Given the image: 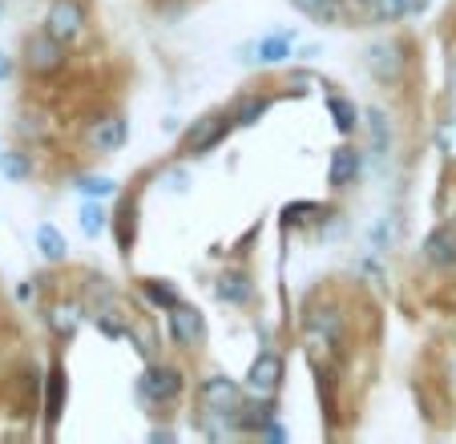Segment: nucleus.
Returning a JSON list of instances; mask_svg holds the SVG:
<instances>
[{"label": "nucleus", "mask_w": 456, "mask_h": 444, "mask_svg": "<svg viewBox=\"0 0 456 444\" xmlns=\"http://www.w3.org/2000/svg\"><path fill=\"white\" fill-rule=\"evenodd\" d=\"M234 129V113L231 110H210V113H202L194 126L182 134V142H178V154L182 158H207L210 150H218V145L226 142V134Z\"/></svg>", "instance_id": "obj_1"}, {"label": "nucleus", "mask_w": 456, "mask_h": 444, "mask_svg": "<svg viewBox=\"0 0 456 444\" xmlns=\"http://www.w3.org/2000/svg\"><path fill=\"white\" fill-rule=\"evenodd\" d=\"M363 65L368 73L379 81V86H400L408 73V49L396 37H384V41H371L368 53H363Z\"/></svg>", "instance_id": "obj_2"}, {"label": "nucleus", "mask_w": 456, "mask_h": 444, "mask_svg": "<svg viewBox=\"0 0 456 444\" xmlns=\"http://www.w3.org/2000/svg\"><path fill=\"white\" fill-rule=\"evenodd\" d=\"M182 392H186V376H182L174 364H158V359H150L146 372L138 376V396L146 404H154V408L174 404Z\"/></svg>", "instance_id": "obj_3"}, {"label": "nucleus", "mask_w": 456, "mask_h": 444, "mask_svg": "<svg viewBox=\"0 0 456 444\" xmlns=\"http://www.w3.org/2000/svg\"><path fill=\"white\" fill-rule=\"evenodd\" d=\"M242 388H247L250 396H263V400H275V392L283 388V359H279V351H258L255 364L247 367V376H242Z\"/></svg>", "instance_id": "obj_4"}, {"label": "nucleus", "mask_w": 456, "mask_h": 444, "mask_svg": "<svg viewBox=\"0 0 456 444\" xmlns=\"http://www.w3.org/2000/svg\"><path fill=\"white\" fill-rule=\"evenodd\" d=\"M303 335H307V343L315 351H336L339 340H344V316H339V308H311L307 319H303Z\"/></svg>", "instance_id": "obj_5"}, {"label": "nucleus", "mask_w": 456, "mask_h": 444, "mask_svg": "<svg viewBox=\"0 0 456 444\" xmlns=\"http://www.w3.org/2000/svg\"><path fill=\"white\" fill-rule=\"evenodd\" d=\"M45 33L57 37L61 45H73L81 33H86V9L81 0H53L45 9Z\"/></svg>", "instance_id": "obj_6"}, {"label": "nucleus", "mask_w": 456, "mask_h": 444, "mask_svg": "<svg viewBox=\"0 0 456 444\" xmlns=\"http://www.w3.org/2000/svg\"><path fill=\"white\" fill-rule=\"evenodd\" d=\"M65 49H69V45H61L57 37H49L41 29V33L25 37V69L37 73V78H49V73H57V69L65 65Z\"/></svg>", "instance_id": "obj_7"}, {"label": "nucleus", "mask_w": 456, "mask_h": 444, "mask_svg": "<svg viewBox=\"0 0 456 444\" xmlns=\"http://www.w3.org/2000/svg\"><path fill=\"white\" fill-rule=\"evenodd\" d=\"M199 400L207 412H215V416H234V412L242 408V384L231 376H207L199 384Z\"/></svg>", "instance_id": "obj_8"}, {"label": "nucleus", "mask_w": 456, "mask_h": 444, "mask_svg": "<svg viewBox=\"0 0 456 444\" xmlns=\"http://www.w3.org/2000/svg\"><path fill=\"white\" fill-rule=\"evenodd\" d=\"M166 327H170V340L186 351L207 340V319H202L199 308H190V303H178V308L166 311Z\"/></svg>", "instance_id": "obj_9"}, {"label": "nucleus", "mask_w": 456, "mask_h": 444, "mask_svg": "<svg viewBox=\"0 0 456 444\" xmlns=\"http://www.w3.org/2000/svg\"><path fill=\"white\" fill-rule=\"evenodd\" d=\"M126 142H129V121L121 113H105V118L89 121L86 129V145L94 154H118Z\"/></svg>", "instance_id": "obj_10"}, {"label": "nucleus", "mask_w": 456, "mask_h": 444, "mask_svg": "<svg viewBox=\"0 0 456 444\" xmlns=\"http://www.w3.org/2000/svg\"><path fill=\"white\" fill-rule=\"evenodd\" d=\"M363 174V154L355 145H336L331 150V162H328V186L331 190H347L355 186Z\"/></svg>", "instance_id": "obj_11"}, {"label": "nucleus", "mask_w": 456, "mask_h": 444, "mask_svg": "<svg viewBox=\"0 0 456 444\" xmlns=\"http://www.w3.org/2000/svg\"><path fill=\"white\" fill-rule=\"evenodd\" d=\"M424 263L436 271H456V226H436L420 247Z\"/></svg>", "instance_id": "obj_12"}, {"label": "nucleus", "mask_w": 456, "mask_h": 444, "mask_svg": "<svg viewBox=\"0 0 456 444\" xmlns=\"http://www.w3.org/2000/svg\"><path fill=\"white\" fill-rule=\"evenodd\" d=\"M215 295L226 308H247V303L255 300V283H250L247 271H223L215 283Z\"/></svg>", "instance_id": "obj_13"}, {"label": "nucleus", "mask_w": 456, "mask_h": 444, "mask_svg": "<svg viewBox=\"0 0 456 444\" xmlns=\"http://www.w3.org/2000/svg\"><path fill=\"white\" fill-rule=\"evenodd\" d=\"M65 396H69V376H65V367H49V376H45V420H49V428L61 420V412H65Z\"/></svg>", "instance_id": "obj_14"}, {"label": "nucleus", "mask_w": 456, "mask_h": 444, "mask_svg": "<svg viewBox=\"0 0 456 444\" xmlns=\"http://www.w3.org/2000/svg\"><path fill=\"white\" fill-rule=\"evenodd\" d=\"M33 243H37V251H41L45 263H65V259H69V239H65L53 222H37Z\"/></svg>", "instance_id": "obj_15"}, {"label": "nucleus", "mask_w": 456, "mask_h": 444, "mask_svg": "<svg viewBox=\"0 0 456 444\" xmlns=\"http://www.w3.org/2000/svg\"><path fill=\"white\" fill-rule=\"evenodd\" d=\"M295 53V33H271L255 41V61L258 65H287Z\"/></svg>", "instance_id": "obj_16"}, {"label": "nucleus", "mask_w": 456, "mask_h": 444, "mask_svg": "<svg viewBox=\"0 0 456 444\" xmlns=\"http://www.w3.org/2000/svg\"><path fill=\"white\" fill-rule=\"evenodd\" d=\"M113 234H118V251L129 255V251H134V239H138V202H134V198H126L121 210L113 214Z\"/></svg>", "instance_id": "obj_17"}, {"label": "nucleus", "mask_w": 456, "mask_h": 444, "mask_svg": "<svg viewBox=\"0 0 456 444\" xmlns=\"http://www.w3.org/2000/svg\"><path fill=\"white\" fill-rule=\"evenodd\" d=\"M424 9V0H371V21L376 25H400L404 17Z\"/></svg>", "instance_id": "obj_18"}, {"label": "nucleus", "mask_w": 456, "mask_h": 444, "mask_svg": "<svg viewBox=\"0 0 456 444\" xmlns=\"http://www.w3.org/2000/svg\"><path fill=\"white\" fill-rule=\"evenodd\" d=\"M81 234H86V239H97V234L102 231H110V222H113V214L105 210V202L102 198H86V202H81Z\"/></svg>", "instance_id": "obj_19"}, {"label": "nucleus", "mask_w": 456, "mask_h": 444, "mask_svg": "<svg viewBox=\"0 0 456 444\" xmlns=\"http://www.w3.org/2000/svg\"><path fill=\"white\" fill-rule=\"evenodd\" d=\"M81 319H86V308H81V303H57V308L49 311V327L61 335V340H73Z\"/></svg>", "instance_id": "obj_20"}, {"label": "nucleus", "mask_w": 456, "mask_h": 444, "mask_svg": "<svg viewBox=\"0 0 456 444\" xmlns=\"http://www.w3.org/2000/svg\"><path fill=\"white\" fill-rule=\"evenodd\" d=\"M291 9H299L307 21H315V25H339V0H287Z\"/></svg>", "instance_id": "obj_21"}, {"label": "nucleus", "mask_w": 456, "mask_h": 444, "mask_svg": "<svg viewBox=\"0 0 456 444\" xmlns=\"http://www.w3.org/2000/svg\"><path fill=\"white\" fill-rule=\"evenodd\" d=\"M328 110H331V121H336V129H339V134H344V137H352L355 129L363 126V121H360L363 113L355 110V102H347V97L331 94V97H328Z\"/></svg>", "instance_id": "obj_22"}, {"label": "nucleus", "mask_w": 456, "mask_h": 444, "mask_svg": "<svg viewBox=\"0 0 456 444\" xmlns=\"http://www.w3.org/2000/svg\"><path fill=\"white\" fill-rule=\"evenodd\" d=\"M234 126L239 129H250V126H258V121L271 113V97H258V94H250V97H242L239 105H234Z\"/></svg>", "instance_id": "obj_23"}, {"label": "nucleus", "mask_w": 456, "mask_h": 444, "mask_svg": "<svg viewBox=\"0 0 456 444\" xmlns=\"http://www.w3.org/2000/svg\"><path fill=\"white\" fill-rule=\"evenodd\" d=\"M142 295H146L158 311H170V308H178L182 303L178 287H174L170 279H142Z\"/></svg>", "instance_id": "obj_24"}, {"label": "nucleus", "mask_w": 456, "mask_h": 444, "mask_svg": "<svg viewBox=\"0 0 456 444\" xmlns=\"http://www.w3.org/2000/svg\"><path fill=\"white\" fill-rule=\"evenodd\" d=\"M363 118H368L371 150H376V154H387V145H392V126H387V113L379 110V105H368V110H363Z\"/></svg>", "instance_id": "obj_25"}, {"label": "nucleus", "mask_w": 456, "mask_h": 444, "mask_svg": "<svg viewBox=\"0 0 456 444\" xmlns=\"http://www.w3.org/2000/svg\"><path fill=\"white\" fill-rule=\"evenodd\" d=\"M73 190H77L81 198H102V202H110V198L118 194V182H113L110 174H81V178L73 182Z\"/></svg>", "instance_id": "obj_26"}, {"label": "nucleus", "mask_w": 456, "mask_h": 444, "mask_svg": "<svg viewBox=\"0 0 456 444\" xmlns=\"http://www.w3.org/2000/svg\"><path fill=\"white\" fill-rule=\"evenodd\" d=\"M0 174L9 182H25L33 178V158L25 150H0Z\"/></svg>", "instance_id": "obj_27"}, {"label": "nucleus", "mask_w": 456, "mask_h": 444, "mask_svg": "<svg viewBox=\"0 0 456 444\" xmlns=\"http://www.w3.org/2000/svg\"><path fill=\"white\" fill-rule=\"evenodd\" d=\"M436 150H440L444 158H452V162H456V118H448L444 126L436 129Z\"/></svg>", "instance_id": "obj_28"}, {"label": "nucleus", "mask_w": 456, "mask_h": 444, "mask_svg": "<svg viewBox=\"0 0 456 444\" xmlns=\"http://www.w3.org/2000/svg\"><path fill=\"white\" fill-rule=\"evenodd\" d=\"M186 182H190V178H186V170H174L170 178H166V186H170L174 194H182V190H186Z\"/></svg>", "instance_id": "obj_29"}, {"label": "nucleus", "mask_w": 456, "mask_h": 444, "mask_svg": "<svg viewBox=\"0 0 456 444\" xmlns=\"http://www.w3.org/2000/svg\"><path fill=\"white\" fill-rule=\"evenodd\" d=\"M9 78H12V57L0 49V81H9Z\"/></svg>", "instance_id": "obj_30"}, {"label": "nucleus", "mask_w": 456, "mask_h": 444, "mask_svg": "<svg viewBox=\"0 0 456 444\" xmlns=\"http://www.w3.org/2000/svg\"><path fill=\"white\" fill-rule=\"evenodd\" d=\"M150 440H174V432H170V428H154V432H150Z\"/></svg>", "instance_id": "obj_31"}, {"label": "nucleus", "mask_w": 456, "mask_h": 444, "mask_svg": "<svg viewBox=\"0 0 456 444\" xmlns=\"http://www.w3.org/2000/svg\"><path fill=\"white\" fill-rule=\"evenodd\" d=\"M0 12H4V0H0Z\"/></svg>", "instance_id": "obj_32"}]
</instances>
